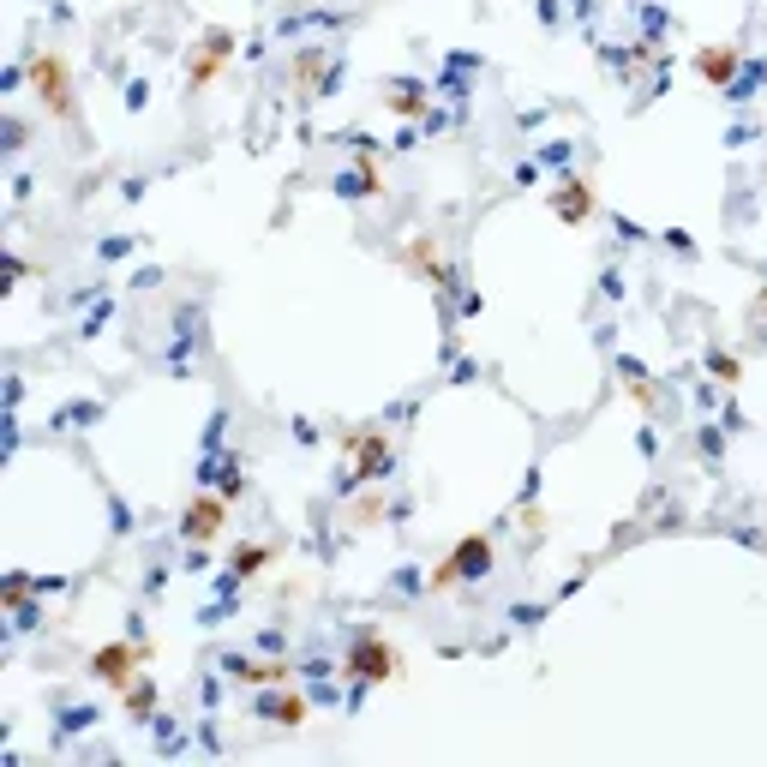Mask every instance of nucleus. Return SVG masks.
Returning a JSON list of instances; mask_svg holds the SVG:
<instances>
[{
    "label": "nucleus",
    "instance_id": "1",
    "mask_svg": "<svg viewBox=\"0 0 767 767\" xmlns=\"http://www.w3.org/2000/svg\"><path fill=\"white\" fill-rule=\"evenodd\" d=\"M24 72H30V90H36V102H42L54 120H72V72H66V60H60L54 48H36Z\"/></svg>",
    "mask_w": 767,
    "mask_h": 767
},
{
    "label": "nucleus",
    "instance_id": "2",
    "mask_svg": "<svg viewBox=\"0 0 767 767\" xmlns=\"http://www.w3.org/2000/svg\"><path fill=\"white\" fill-rule=\"evenodd\" d=\"M342 672H348L354 684H384V678L402 672V660H396V648H390L378 630H360V636L348 642V654H342Z\"/></svg>",
    "mask_w": 767,
    "mask_h": 767
},
{
    "label": "nucleus",
    "instance_id": "3",
    "mask_svg": "<svg viewBox=\"0 0 767 767\" xmlns=\"http://www.w3.org/2000/svg\"><path fill=\"white\" fill-rule=\"evenodd\" d=\"M486 570H492V540H486V534H468V540H456L450 558L432 570V588L450 594V588H462V582H474V576H486Z\"/></svg>",
    "mask_w": 767,
    "mask_h": 767
},
{
    "label": "nucleus",
    "instance_id": "4",
    "mask_svg": "<svg viewBox=\"0 0 767 767\" xmlns=\"http://www.w3.org/2000/svg\"><path fill=\"white\" fill-rule=\"evenodd\" d=\"M342 450L354 456V486H366V480H384V468H390V438H384V432H372V426H360V432H342Z\"/></svg>",
    "mask_w": 767,
    "mask_h": 767
},
{
    "label": "nucleus",
    "instance_id": "5",
    "mask_svg": "<svg viewBox=\"0 0 767 767\" xmlns=\"http://www.w3.org/2000/svg\"><path fill=\"white\" fill-rule=\"evenodd\" d=\"M228 54H234V36H228L222 24H210V30H204V42H198V60L186 66V90H204V84H216V72L228 66Z\"/></svg>",
    "mask_w": 767,
    "mask_h": 767
},
{
    "label": "nucleus",
    "instance_id": "6",
    "mask_svg": "<svg viewBox=\"0 0 767 767\" xmlns=\"http://www.w3.org/2000/svg\"><path fill=\"white\" fill-rule=\"evenodd\" d=\"M222 522H228V498H216V492H198V498L180 510V534L198 540V546H210V540L222 534Z\"/></svg>",
    "mask_w": 767,
    "mask_h": 767
},
{
    "label": "nucleus",
    "instance_id": "7",
    "mask_svg": "<svg viewBox=\"0 0 767 767\" xmlns=\"http://www.w3.org/2000/svg\"><path fill=\"white\" fill-rule=\"evenodd\" d=\"M138 666H144L138 642H108V648H96V654H90V672H96L108 690H126V684L138 678Z\"/></svg>",
    "mask_w": 767,
    "mask_h": 767
},
{
    "label": "nucleus",
    "instance_id": "8",
    "mask_svg": "<svg viewBox=\"0 0 767 767\" xmlns=\"http://www.w3.org/2000/svg\"><path fill=\"white\" fill-rule=\"evenodd\" d=\"M402 264L414 270V276H426L432 288H456V276H450V264H444V252H438V240L432 234H420V240H408V252H402Z\"/></svg>",
    "mask_w": 767,
    "mask_h": 767
},
{
    "label": "nucleus",
    "instance_id": "9",
    "mask_svg": "<svg viewBox=\"0 0 767 767\" xmlns=\"http://www.w3.org/2000/svg\"><path fill=\"white\" fill-rule=\"evenodd\" d=\"M222 672H228V678H240V684H258V690L288 684V666H276V660H240V654H228V660H222Z\"/></svg>",
    "mask_w": 767,
    "mask_h": 767
},
{
    "label": "nucleus",
    "instance_id": "10",
    "mask_svg": "<svg viewBox=\"0 0 767 767\" xmlns=\"http://www.w3.org/2000/svg\"><path fill=\"white\" fill-rule=\"evenodd\" d=\"M324 72H330L324 48H306V54L294 60V96H300V102H318V84H324Z\"/></svg>",
    "mask_w": 767,
    "mask_h": 767
},
{
    "label": "nucleus",
    "instance_id": "11",
    "mask_svg": "<svg viewBox=\"0 0 767 767\" xmlns=\"http://www.w3.org/2000/svg\"><path fill=\"white\" fill-rule=\"evenodd\" d=\"M696 72L726 90V84L738 78V48H702V54H696Z\"/></svg>",
    "mask_w": 767,
    "mask_h": 767
},
{
    "label": "nucleus",
    "instance_id": "12",
    "mask_svg": "<svg viewBox=\"0 0 767 767\" xmlns=\"http://www.w3.org/2000/svg\"><path fill=\"white\" fill-rule=\"evenodd\" d=\"M258 714L276 720V726H306V696H294V690H288V696H282V690H276V696H258Z\"/></svg>",
    "mask_w": 767,
    "mask_h": 767
},
{
    "label": "nucleus",
    "instance_id": "13",
    "mask_svg": "<svg viewBox=\"0 0 767 767\" xmlns=\"http://www.w3.org/2000/svg\"><path fill=\"white\" fill-rule=\"evenodd\" d=\"M588 210H594V192H588V180H570V186H564V198H558V216H564V222H582Z\"/></svg>",
    "mask_w": 767,
    "mask_h": 767
},
{
    "label": "nucleus",
    "instance_id": "14",
    "mask_svg": "<svg viewBox=\"0 0 767 767\" xmlns=\"http://www.w3.org/2000/svg\"><path fill=\"white\" fill-rule=\"evenodd\" d=\"M270 558H276V546H240V552L228 558V570H234V576H258Z\"/></svg>",
    "mask_w": 767,
    "mask_h": 767
},
{
    "label": "nucleus",
    "instance_id": "15",
    "mask_svg": "<svg viewBox=\"0 0 767 767\" xmlns=\"http://www.w3.org/2000/svg\"><path fill=\"white\" fill-rule=\"evenodd\" d=\"M336 186H342L348 198H372V192H378V174H372V162H360V168H354V174H342Z\"/></svg>",
    "mask_w": 767,
    "mask_h": 767
},
{
    "label": "nucleus",
    "instance_id": "16",
    "mask_svg": "<svg viewBox=\"0 0 767 767\" xmlns=\"http://www.w3.org/2000/svg\"><path fill=\"white\" fill-rule=\"evenodd\" d=\"M120 696H126V714H132V720H144V714H150V708H156V690H150V678H144V684H138V678H132V684H126V690H120Z\"/></svg>",
    "mask_w": 767,
    "mask_h": 767
},
{
    "label": "nucleus",
    "instance_id": "17",
    "mask_svg": "<svg viewBox=\"0 0 767 767\" xmlns=\"http://www.w3.org/2000/svg\"><path fill=\"white\" fill-rule=\"evenodd\" d=\"M390 108H396V114H402V120H414V114H420V108H426V102H420V90H408V84H402V90H396V96H390Z\"/></svg>",
    "mask_w": 767,
    "mask_h": 767
}]
</instances>
